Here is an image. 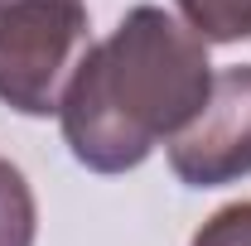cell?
<instances>
[{"instance_id": "6da1fadb", "label": "cell", "mask_w": 251, "mask_h": 246, "mask_svg": "<svg viewBox=\"0 0 251 246\" xmlns=\"http://www.w3.org/2000/svg\"><path fill=\"white\" fill-rule=\"evenodd\" d=\"M208 39L155 5L130 10L111 39L82 53L58 101L63 140L77 164L126 174L164 135H179L208 101Z\"/></svg>"}, {"instance_id": "7a4b0ae2", "label": "cell", "mask_w": 251, "mask_h": 246, "mask_svg": "<svg viewBox=\"0 0 251 246\" xmlns=\"http://www.w3.org/2000/svg\"><path fill=\"white\" fill-rule=\"evenodd\" d=\"M87 5L82 0H5L0 5V101L49 116L58 111L63 87L82 63Z\"/></svg>"}, {"instance_id": "3957f363", "label": "cell", "mask_w": 251, "mask_h": 246, "mask_svg": "<svg viewBox=\"0 0 251 246\" xmlns=\"http://www.w3.org/2000/svg\"><path fill=\"white\" fill-rule=\"evenodd\" d=\"M169 169L188 188H222L251 174V68L213 77L203 111L169 145Z\"/></svg>"}, {"instance_id": "277c9868", "label": "cell", "mask_w": 251, "mask_h": 246, "mask_svg": "<svg viewBox=\"0 0 251 246\" xmlns=\"http://www.w3.org/2000/svg\"><path fill=\"white\" fill-rule=\"evenodd\" d=\"M188 29L208 44L251 39V0H179Z\"/></svg>"}, {"instance_id": "5b68a950", "label": "cell", "mask_w": 251, "mask_h": 246, "mask_svg": "<svg viewBox=\"0 0 251 246\" xmlns=\"http://www.w3.org/2000/svg\"><path fill=\"white\" fill-rule=\"evenodd\" d=\"M34 227L39 213L29 184L10 159H0V246H34Z\"/></svg>"}, {"instance_id": "8992f818", "label": "cell", "mask_w": 251, "mask_h": 246, "mask_svg": "<svg viewBox=\"0 0 251 246\" xmlns=\"http://www.w3.org/2000/svg\"><path fill=\"white\" fill-rule=\"evenodd\" d=\"M193 246H251V203H232V208L213 213L198 227Z\"/></svg>"}, {"instance_id": "52a82bcc", "label": "cell", "mask_w": 251, "mask_h": 246, "mask_svg": "<svg viewBox=\"0 0 251 246\" xmlns=\"http://www.w3.org/2000/svg\"><path fill=\"white\" fill-rule=\"evenodd\" d=\"M0 5H5V0H0Z\"/></svg>"}]
</instances>
